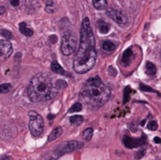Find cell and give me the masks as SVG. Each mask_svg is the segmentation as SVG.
<instances>
[{"mask_svg": "<svg viewBox=\"0 0 161 160\" xmlns=\"http://www.w3.org/2000/svg\"><path fill=\"white\" fill-rule=\"evenodd\" d=\"M111 91L99 76L89 78L79 93V98L85 104L92 108H100L110 98Z\"/></svg>", "mask_w": 161, "mask_h": 160, "instance_id": "cell-2", "label": "cell"}, {"mask_svg": "<svg viewBox=\"0 0 161 160\" xmlns=\"http://www.w3.org/2000/svg\"><path fill=\"white\" fill-rule=\"evenodd\" d=\"M83 122V117L80 115H74L70 117V123L72 124H80Z\"/></svg>", "mask_w": 161, "mask_h": 160, "instance_id": "cell-19", "label": "cell"}, {"mask_svg": "<svg viewBox=\"0 0 161 160\" xmlns=\"http://www.w3.org/2000/svg\"><path fill=\"white\" fill-rule=\"evenodd\" d=\"M93 135V129L92 128H87L86 130H84V132L82 134L83 138L86 139V140H89L92 138Z\"/></svg>", "mask_w": 161, "mask_h": 160, "instance_id": "cell-23", "label": "cell"}, {"mask_svg": "<svg viewBox=\"0 0 161 160\" xmlns=\"http://www.w3.org/2000/svg\"><path fill=\"white\" fill-rule=\"evenodd\" d=\"M58 157L55 156L54 152L51 153V152H47L45 154H44L42 156L38 159V160H57Z\"/></svg>", "mask_w": 161, "mask_h": 160, "instance_id": "cell-18", "label": "cell"}, {"mask_svg": "<svg viewBox=\"0 0 161 160\" xmlns=\"http://www.w3.org/2000/svg\"><path fill=\"white\" fill-rule=\"evenodd\" d=\"M146 141H147V138H146V136L144 134H142V137L140 138L136 139V138L128 137V136H125V137H124V139H122V142H124L125 146L129 149L142 146V145L146 144Z\"/></svg>", "mask_w": 161, "mask_h": 160, "instance_id": "cell-8", "label": "cell"}, {"mask_svg": "<svg viewBox=\"0 0 161 160\" xmlns=\"http://www.w3.org/2000/svg\"><path fill=\"white\" fill-rule=\"evenodd\" d=\"M95 39L89 19L84 18L80 29V42L74 60V70L77 74H86L95 64Z\"/></svg>", "mask_w": 161, "mask_h": 160, "instance_id": "cell-1", "label": "cell"}, {"mask_svg": "<svg viewBox=\"0 0 161 160\" xmlns=\"http://www.w3.org/2000/svg\"><path fill=\"white\" fill-rule=\"evenodd\" d=\"M146 154V150L145 149H141L140 152H138L136 154V156H135V157H136V159H140L141 157H143L144 156V154Z\"/></svg>", "mask_w": 161, "mask_h": 160, "instance_id": "cell-28", "label": "cell"}, {"mask_svg": "<svg viewBox=\"0 0 161 160\" xmlns=\"http://www.w3.org/2000/svg\"><path fill=\"white\" fill-rule=\"evenodd\" d=\"M84 144L81 141H77V140H70V141H64L60 143L58 147L55 149L54 154L57 157H60L66 154H70L72 152L77 151L83 148Z\"/></svg>", "mask_w": 161, "mask_h": 160, "instance_id": "cell-5", "label": "cell"}, {"mask_svg": "<svg viewBox=\"0 0 161 160\" xmlns=\"http://www.w3.org/2000/svg\"><path fill=\"white\" fill-rule=\"evenodd\" d=\"M154 140H155V142H157V143H161V139L158 137H155Z\"/></svg>", "mask_w": 161, "mask_h": 160, "instance_id": "cell-32", "label": "cell"}, {"mask_svg": "<svg viewBox=\"0 0 161 160\" xmlns=\"http://www.w3.org/2000/svg\"><path fill=\"white\" fill-rule=\"evenodd\" d=\"M12 54V45L7 40H0V61L7 60Z\"/></svg>", "mask_w": 161, "mask_h": 160, "instance_id": "cell-9", "label": "cell"}, {"mask_svg": "<svg viewBox=\"0 0 161 160\" xmlns=\"http://www.w3.org/2000/svg\"><path fill=\"white\" fill-rule=\"evenodd\" d=\"M58 90L51 77L40 72L31 78L27 88V96L31 102L39 103L54 99L58 95Z\"/></svg>", "mask_w": 161, "mask_h": 160, "instance_id": "cell-3", "label": "cell"}, {"mask_svg": "<svg viewBox=\"0 0 161 160\" xmlns=\"http://www.w3.org/2000/svg\"><path fill=\"white\" fill-rule=\"evenodd\" d=\"M77 48V39L72 33H65L61 40L60 50L64 56H70L74 52Z\"/></svg>", "mask_w": 161, "mask_h": 160, "instance_id": "cell-6", "label": "cell"}, {"mask_svg": "<svg viewBox=\"0 0 161 160\" xmlns=\"http://www.w3.org/2000/svg\"><path fill=\"white\" fill-rule=\"evenodd\" d=\"M145 72L146 74L150 76H154L157 74V67L154 63H152L151 61H147L145 65Z\"/></svg>", "mask_w": 161, "mask_h": 160, "instance_id": "cell-13", "label": "cell"}, {"mask_svg": "<svg viewBox=\"0 0 161 160\" xmlns=\"http://www.w3.org/2000/svg\"><path fill=\"white\" fill-rule=\"evenodd\" d=\"M56 87H57V89H59V90H61V89H65L66 87H67V83L64 81V80H62V79H59V80H57V82H56Z\"/></svg>", "mask_w": 161, "mask_h": 160, "instance_id": "cell-25", "label": "cell"}, {"mask_svg": "<svg viewBox=\"0 0 161 160\" xmlns=\"http://www.w3.org/2000/svg\"><path fill=\"white\" fill-rule=\"evenodd\" d=\"M51 69H52V71H53L54 72H56V74L66 75V72L64 71V69L58 63V61H56V60H54L51 63Z\"/></svg>", "mask_w": 161, "mask_h": 160, "instance_id": "cell-15", "label": "cell"}, {"mask_svg": "<svg viewBox=\"0 0 161 160\" xmlns=\"http://www.w3.org/2000/svg\"><path fill=\"white\" fill-rule=\"evenodd\" d=\"M98 29H99V31H100V33L107 34V33H108V31H109V29H110V26L104 20H100L98 22Z\"/></svg>", "mask_w": 161, "mask_h": 160, "instance_id": "cell-14", "label": "cell"}, {"mask_svg": "<svg viewBox=\"0 0 161 160\" xmlns=\"http://www.w3.org/2000/svg\"><path fill=\"white\" fill-rule=\"evenodd\" d=\"M157 127H158V124L157 123V121H151L147 125V128L150 130H153V131H155L157 129Z\"/></svg>", "mask_w": 161, "mask_h": 160, "instance_id": "cell-26", "label": "cell"}, {"mask_svg": "<svg viewBox=\"0 0 161 160\" xmlns=\"http://www.w3.org/2000/svg\"><path fill=\"white\" fill-rule=\"evenodd\" d=\"M45 9L48 13H53L56 9L55 3L52 1V0H47L46 5H45Z\"/></svg>", "mask_w": 161, "mask_h": 160, "instance_id": "cell-20", "label": "cell"}, {"mask_svg": "<svg viewBox=\"0 0 161 160\" xmlns=\"http://www.w3.org/2000/svg\"><path fill=\"white\" fill-rule=\"evenodd\" d=\"M29 116V123H28V128L30 130V133L33 137H39L44 132V118L37 113L36 111H29L28 113Z\"/></svg>", "mask_w": 161, "mask_h": 160, "instance_id": "cell-4", "label": "cell"}, {"mask_svg": "<svg viewBox=\"0 0 161 160\" xmlns=\"http://www.w3.org/2000/svg\"><path fill=\"white\" fill-rule=\"evenodd\" d=\"M11 89L12 87L9 83H3L0 85V93H7L9 91H11Z\"/></svg>", "mask_w": 161, "mask_h": 160, "instance_id": "cell-21", "label": "cell"}, {"mask_svg": "<svg viewBox=\"0 0 161 160\" xmlns=\"http://www.w3.org/2000/svg\"><path fill=\"white\" fill-rule=\"evenodd\" d=\"M63 133V130L62 128H61L60 126L59 127H56L55 129H53V131L50 133L49 137H48V141L49 142H52L54 141V140H56L58 138H59L61 135H62Z\"/></svg>", "mask_w": 161, "mask_h": 160, "instance_id": "cell-12", "label": "cell"}, {"mask_svg": "<svg viewBox=\"0 0 161 160\" xmlns=\"http://www.w3.org/2000/svg\"><path fill=\"white\" fill-rule=\"evenodd\" d=\"M19 30H20V32L23 35H25L26 37H31L33 35V33H34L32 28L30 27H28L26 25V23L25 22L20 23V25H19Z\"/></svg>", "mask_w": 161, "mask_h": 160, "instance_id": "cell-11", "label": "cell"}, {"mask_svg": "<svg viewBox=\"0 0 161 160\" xmlns=\"http://www.w3.org/2000/svg\"><path fill=\"white\" fill-rule=\"evenodd\" d=\"M11 4L12 7H17L19 5V0H11Z\"/></svg>", "mask_w": 161, "mask_h": 160, "instance_id": "cell-30", "label": "cell"}, {"mask_svg": "<svg viewBox=\"0 0 161 160\" xmlns=\"http://www.w3.org/2000/svg\"><path fill=\"white\" fill-rule=\"evenodd\" d=\"M53 118H55V115H48V119H53Z\"/></svg>", "mask_w": 161, "mask_h": 160, "instance_id": "cell-33", "label": "cell"}, {"mask_svg": "<svg viewBox=\"0 0 161 160\" xmlns=\"http://www.w3.org/2000/svg\"><path fill=\"white\" fill-rule=\"evenodd\" d=\"M133 51H132V48H127V49L124 52L122 57V64L124 66H128L131 64L132 60H133Z\"/></svg>", "mask_w": 161, "mask_h": 160, "instance_id": "cell-10", "label": "cell"}, {"mask_svg": "<svg viewBox=\"0 0 161 160\" xmlns=\"http://www.w3.org/2000/svg\"><path fill=\"white\" fill-rule=\"evenodd\" d=\"M107 15L109 17L111 20H113L114 22H116L119 25H125V24L128 22V19H127L125 14L121 11L120 9H108L107 11Z\"/></svg>", "mask_w": 161, "mask_h": 160, "instance_id": "cell-7", "label": "cell"}, {"mask_svg": "<svg viewBox=\"0 0 161 160\" xmlns=\"http://www.w3.org/2000/svg\"><path fill=\"white\" fill-rule=\"evenodd\" d=\"M81 110H82V105L80 103H75L71 106V108L69 109L68 112L74 113V112H79V111H81Z\"/></svg>", "mask_w": 161, "mask_h": 160, "instance_id": "cell-22", "label": "cell"}, {"mask_svg": "<svg viewBox=\"0 0 161 160\" xmlns=\"http://www.w3.org/2000/svg\"><path fill=\"white\" fill-rule=\"evenodd\" d=\"M131 89H130V87H125V90H124V103L125 104L127 101L129 100V95H130V93H131Z\"/></svg>", "mask_w": 161, "mask_h": 160, "instance_id": "cell-24", "label": "cell"}, {"mask_svg": "<svg viewBox=\"0 0 161 160\" xmlns=\"http://www.w3.org/2000/svg\"><path fill=\"white\" fill-rule=\"evenodd\" d=\"M140 89L142 90V91H149V93H157V91H155V90H153L152 88H150V87L148 86H146L144 84H140Z\"/></svg>", "mask_w": 161, "mask_h": 160, "instance_id": "cell-27", "label": "cell"}, {"mask_svg": "<svg viewBox=\"0 0 161 160\" xmlns=\"http://www.w3.org/2000/svg\"><path fill=\"white\" fill-rule=\"evenodd\" d=\"M1 34L4 36V37H6L8 39H11V33L9 32V31H7V30H2L1 31Z\"/></svg>", "mask_w": 161, "mask_h": 160, "instance_id": "cell-29", "label": "cell"}, {"mask_svg": "<svg viewBox=\"0 0 161 160\" xmlns=\"http://www.w3.org/2000/svg\"><path fill=\"white\" fill-rule=\"evenodd\" d=\"M102 48H103L104 51L110 53V52H113V51L115 50L116 45L112 42H110V41H105V42H103V44H102Z\"/></svg>", "mask_w": 161, "mask_h": 160, "instance_id": "cell-17", "label": "cell"}, {"mask_svg": "<svg viewBox=\"0 0 161 160\" xmlns=\"http://www.w3.org/2000/svg\"><path fill=\"white\" fill-rule=\"evenodd\" d=\"M92 4L95 9H99V11H102V9H105L107 7V0H92Z\"/></svg>", "mask_w": 161, "mask_h": 160, "instance_id": "cell-16", "label": "cell"}, {"mask_svg": "<svg viewBox=\"0 0 161 160\" xmlns=\"http://www.w3.org/2000/svg\"><path fill=\"white\" fill-rule=\"evenodd\" d=\"M5 12H6V8L4 6H0V15H2Z\"/></svg>", "mask_w": 161, "mask_h": 160, "instance_id": "cell-31", "label": "cell"}]
</instances>
